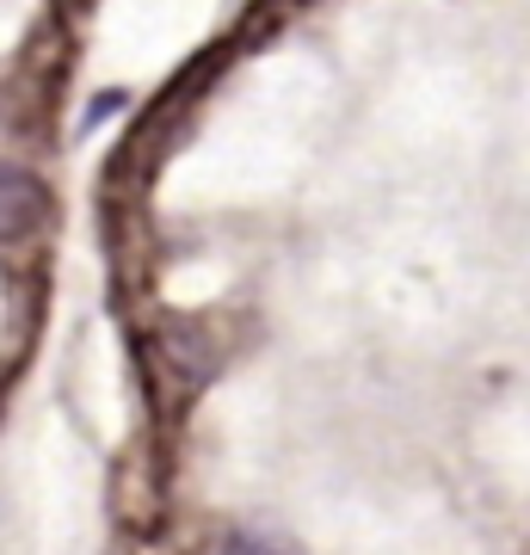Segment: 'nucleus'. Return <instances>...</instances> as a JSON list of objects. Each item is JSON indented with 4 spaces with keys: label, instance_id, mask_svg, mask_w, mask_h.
Here are the masks:
<instances>
[{
    "label": "nucleus",
    "instance_id": "f03ea898",
    "mask_svg": "<svg viewBox=\"0 0 530 555\" xmlns=\"http://www.w3.org/2000/svg\"><path fill=\"white\" fill-rule=\"evenodd\" d=\"M222 555H290L284 543H272V537H254V531H235L229 543H222Z\"/></svg>",
    "mask_w": 530,
    "mask_h": 555
},
{
    "label": "nucleus",
    "instance_id": "f257e3e1",
    "mask_svg": "<svg viewBox=\"0 0 530 555\" xmlns=\"http://www.w3.org/2000/svg\"><path fill=\"white\" fill-rule=\"evenodd\" d=\"M43 217V185L20 167H0V241L31 235Z\"/></svg>",
    "mask_w": 530,
    "mask_h": 555
}]
</instances>
